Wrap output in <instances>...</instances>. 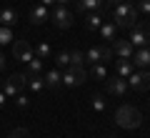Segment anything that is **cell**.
Here are the masks:
<instances>
[{"label": "cell", "instance_id": "1", "mask_svg": "<svg viewBox=\"0 0 150 138\" xmlns=\"http://www.w3.org/2000/svg\"><path fill=\"white\" fill-rule=\"evenodd\" d=\"M112 23L118 25V30H130V28L138 23V8L135 3H118L115 10H112Z\"/></svg>", "mask_w": 150, "mask_h": 138}, {"label": "cell", "instance_id": "2", "mask_svg": "<svg viewBox=\"0 0 150 138\" xmlns=\"http://www.w3.org/2000/svg\"><path fill=\"white\" fill-rule=\"evenodd\" d=\"M140 121H143V116H140V111L135 106H120L118 111H115V123H118L120 128H128V131H133V128L140 126Z\"/></svg>", "mask_w": 150, "mask_h": 138}, {"label": "cell", "instance_id": "3", "mask_svg": "<svg viewBox=\"0 0 150 138\" xmlns=\"http://www.w3.org/2000/svg\"><path fill=\"white\" fill-rule=\"evenodd\" d=\"M128 40L133 48H145L150 45V23H135L128 30Z\"/></svg>", "mask_w": 150, "mask_h": 138}, {"label": "cell", "instance_id": "4", "mask_svg": "<svg viewBox=\"0 0 150 138\" xmlns=\"http://www.w3.org/2000/svg\"><path fill=\"white\" fill-rule=\"evenodd\" d=\"M88 80V73L83 65H70V68L63 70V85L65 88H78Z\"/></svg>", "mask_w": 150, "mask_h": 138}, {"label": "cell", "instance_id": "5", "mask_svg": "<svg viewBox=\"0 0 150 138\" xmlns=\"http://www.w3.org/2000/svg\"><path fill=\"white\" fill-rule=\"evenodd\" d=\"M25 85H28V78H25V75H23V73H13L10 78L3 83V88H0V90L5 93V98H15Z\"/></svg>", "mask_w": 150, "mask_h": 138}, {"label": "cell", "instance_id": "6", "mask_svg": "<svg viewBox=\"0 0 150 138\" xmlns=\"http://www.w3.org/2000/svg\"><path fill=\"white\" fill-rule=\"evenodd\" d=\"M128 85H130L133 90H138V93L150 90V70H145V68L133 70V73L128 75Z\"/></svg>", "mask_w": 150, "mask_h": 138}, {"label": "cell", "instance_id": "7", "mask_svg": "<svg viewBox=\"0 0 150 138\" xmlns=\"http://www.w3.org/2000/svg\"><path fill=\"white\" fill-rule=\"evenodd\" d=\"M128 80L125 78H120V75H108L105 78V90L110 93V96H115V98H123L125 93H128Z\"/></svg>", "mask_w": 150, "mask_h": 138}, {"label": "cell", "instance_id": "8", "mask_svg": "<svg viewBox=\"0 0 150 138\" xmlns=\"http://www.w3.org/2000/svg\"><path fill=\"white\" fill-rule=\"evenodd\" d=\"M50 18H53V23L60 28V30L73 28V13L68 10V5H55V10L50 13Z\"/></svg>", "mask_w": 150, "mask_h": 138}, {"label": "cell", "instance_id": "9", "mask_svg": "<svg viewBox=\"0 0 150 138\" xmlns=\"http://www.w3.org/2000/svg\"><path fill=\"white\" fill-rule=\"evenodd\" d=\"M13 55H15V60H20V63H28V60L33 58V43L30 40H13Z\"/></svg>", "mask_w": 150, "mask_h": 138}, {"label": "cell", "instance_id": "10", "mask_svg": "<svg viewBox=\"0 0 150 138\" xmlns=\"http://www.w3.org/2000/svg\"><path fill=\"white\" fill-rule=\"evenodd\" d=\"M110 48H112V53L118 55V58H125V60H130V58H133V53H135V48L130 45L128 38H115Z\"/></svg>", "mask_w": 150, "mask_h": 138}, {"label": "cell", "instance_id": "11", "mask_svg": "<svg viewBox=\"0 0 150 138\" xmlns=\"http://www.w3.org/2000/svg\"><path fill=\"white\" fill-rule=\"evenodd\" d=\"M43 70H45V60L43 58H38V55H33L30 60L25 63V78H35V75H43Z\"/></svg>", "mask_w": 150, "mask_h": 138}, {"label": "cell", "instance_id": "12", "mask_svg": "<svg viewBox=\"0 0 150 138\" xmlns=\"http://www.w3.org/2000/svg\"><path fill=\"white\" fill-rule=\"evenodd\" d=\"M133 65L135 68H148L150 65V45H145V48H135V53H133Z\"/></svg>", "mask_w": 150, "mask_h": 138}, {"label": "cell", "instance_id": "13", "mask_svg": "<svg viewBox=\"0 0 150 138\" xmlns=\"http://www.w3.org/2000/svg\"><path fill=\"white\" fill-rule=\"evenodd\" d=\"M43 80H45V88H53V90H58L60 85H63V70H60V68L48 70V73L43 75Z\"/></svg>", "mask_w": 150, "mask_h": 138}, {"label": "cell", "instance_id": "14", "mask_svg": "<svg viewBox=\"0 0 150 138\" xmlns=\"http://www.w3.org/2000/svg\"><path fill=\"white\" fill-rule=\"evenodd\" d=\"M48 18H50V10L45 5H35L30 10V23H33V25H43Z\"/></svg>", "mask_w": 150, "mask_h": 138}, {"label": "cell", "instance_id": "15", "mask_svg": "<svg viewBox=\"0 0 150 138\" xmlns=\"http://www.w3.org/2000/svg\"><path fill=\"white\" fill-rule=\"evenodd\" d=\"M18 20H20V15H18L15 8H0V23H3V25L13 28Z\"/></svg>", "mask_w": 150, "mask_h": 138}, {"label": "cell", "instance_id": "16", "mask_svg": "<svg viewBox=\"0 0 150 138\" xmlns=\"http://www.w3.org/2000/svg\"><path fill=\"white\" fill-rule=\"evenodd\" d=\"M98 33H100L103 35V40H115V35H118V25H115V23L112 20H103V25L98 28Z\"/></svg>", "mask_w": 150, "mask_h": 138}, {"label": "cell", "instance_id": "17", "mask_svg": "<svg viewBox=\"0 0 150 138\" xmlns=\"http://www.w3.org/2000/svg\"><path fill=\"white\" fill-rule=\"evenodd\" d=\"M103 25V10H93V13H88V18H85V30H98V28Z\"/></svg>", "mask_w": 150, "mask_h": 138}, {"label": "cell", "instance_id": "18", "mask_svg": "<svg viewBox=\"0 0 150 138\" xmlns=\"http://www.w3.org/2000/svg\"><path fill=\"white\" fill-rule=\"evenodd\" d=\"M135 70V65H133V60H125V58H120L118 63H115V75H120V78H125L128 80V75Z\"/></svg>", "mask_w": 150, "mask_h": 138}, {"label": "cell", "instance_id": "19", "mask_svg": "<svg viewBox=\"0 0 150 138\" xmlns=\"http://www.w3.org/2000/svg\"><path fill=\"white\" fill-rule=\"evenodd\" d=\"M105 0H78V10L80 13H93V10H103Z\"/></svg>", "mask_w": 150, "mask_h": 138}, {"label": "cell", "instance_id": "20", "mask_svg": "<svg viewBox=\"0 0 150 138\" xmlns=\"http://www.w3.org/2000/svg\"><path fill=\"white\" fill-rule=\"evenodd\" d=\"M33 53H35L38 58H43V60H50V58H53V50H50V45H48L45 40L35 43V45H33Z\"/></svg>", "mask_w": 150, "mask_h": 138}, {"label": "cell", "instance_id": "21", "mask_svg": "<svg viewBox=\"0 0 150 138\" xmlns=\"http://www.w3.org/2000/svg\"><path fill=\"white\" fill-rule=\"evenodd\" d=\"M53 60H55V68H60V70L70 68V50H60V53H55Z\"/></svg>", "mask_w": 150, "mask_h": 138}, {"label": "cell", "instance_id": "22", "mask_svg": "<svg viewBox=\"0 0 150 138\" xmlns=\"http://www.w3.org/2000/svg\"><path fill=\"white\" fill-rule=\"evenodd\" d=\"M85 63H90V65H95V63H103V50H100V45L98 48H90V50H85Z\"/></svg>", "mask_w": 150, "mask_h": 138}, {"label": "cell", "instance_id": "23", "mask_svg": "<svg viewBox=\"0 0 150 138\" xmlns=\"http://www.w3.org/2000/svg\"><path fill=\"white\" fill-rule=\"evenodd\" d=\"M28 88H30L33 93H40V90L45 88V80H43V75H35V78H28Z\"/></svg>", "mask_w": 150, "mask_h": 138}, {"label": "cell", "instance_id": "24", "mask_svg": "<svg viewBox=\"0 0 150 138\" xmlns=\"http://www.w3.org/2000/svg\"><path fill=\"white\" fill-rule=\"evenodd\" d=\"M93 75H95L98 80H105L108 78V65L105 63H95L93 65Z\"/></svg>", "mask_w": 150, "mask_h": 138}, {"label": "cell", "instance_id": "25", "mask_svg": "<svg viewBox=\"0 0 150 138\" xmlns=\"http://www.w3.org/2000/svg\"><path fill=\"white\" fill-rule=\"evenodd\" d=\"M13 43V30L8 25H0V45H8Z\"/></svg>", "mask_w": 150, "mask_h": 138}, {"label": "cell", "instance_id": "26", "mask_svg": "<svg viewBox=\"0 0 150 138\" xmlns=\"http://www.w3.org/2000/svg\"><path fill=\"white\" fill-rule=\"evenodd\" d=\"M90 103H93V108H95L98 113H103V111H105V106H108V103H105V98H103L100 93H95V96L90 98Z\"/></svg>", "mask_w": 150, "mask_h": 138}, {"label": "cell", "instance_id": "27", "mask_svg": "<svg viewBox=\"0 0 150 138\" xmlns=\"http://www.w3.org/2000/svg\"><path fill=\"white\" fill-rule=\"evenodd\" d=\"M70 65H83L85 68V55L80 50H70Z\"/></svg>", "mask_w": 150, "mask_h": 138}, {"label": "cell", "instance_id": "28", "mask_svg": "<svg viewBox=\"0 0 150 138\" xmlns=\"http://www.w3.org/2000/svg\"><path fill=\"white\" fill-rule=\"evenodd\" d=\"M135 8H138V13L150 15V0H135Z\"/></svg>", "mask_w": 150, "mask_h": 138}, {"label": "cell", "instance_id": "29", "mask_svg": "<svg viewBox=\"0 0 150 138\" xmlns=\"http://www.w3.org/2000/svg\"><path fill=\"white\" fill-rule=\"evenodd\" d=\"M100 50H103V63L112 60V55H115V53H112V48H110V45H100Z\"/></svg>", "mask_w": 150, "mask_h": 138}, {"label": "cell", "instance_id": "30", "mask_svg": "<svg viewBox=\"0 0 150 138\" xmlns=\"http://www.w3.org/2000/svg\"><path fill=\"white\" fill-rule=\"evenodd\" d=\"M8 138H30V133H28V128H15Z\"/></svg>", "mask_w": 150, "mask_h": 138}, {"label": "cell", "instance_id": "31", "mask_svg": "<svg viewBox=\"0 0 150 138\" xmlns=\"http://www.w3.org/2000/svg\"><path fill=\"white\" fill-rule=\"evenodd\" d=\"M15 106H18V108H28V106H30V101H28V96H23V93H18V96H15Z\"/></svg>", "mask_w": 150, "mask_h": 138}, {"label": "cell", "instance_id": "32", "mask_svg": "<svg viewBox=\"0 0 150 138\" xmlns=\"http://www.w3.org/2000/svg\"><path fill=\"white\" fill-rule=\"evenodd\" d=\"M118 3H125V0H105V5H118ZM128 3H135V0H128Z\"/></svg>", "mask_w": 150, "mask_h": 138}, {"label": "cell", "instance_id": "33", "mask_svg": "<svg viewBox=\"0 0 150 138\" xmlns=\"http://www.w3.org/2000/svg\"><path fill=\"white\" fill-rule=\"evenodd\" d=\"M0 70H5V55L0 53Z\"/></svg>", "mask_w": 150, "mask_h": 138}, {"label": "cell", "instance_id": "34", "mask_svg": "<svg viewBox=\"0 0 150 138\" xmlns=\"http://www.w3.org/2000/svg\"><path fill=\"white\" fill-rule=\"evenodd\" d=\"M5 106V93H3V90H0V108Z\"/></svg>", "mask_w": 150, "mask_h": 138}, {"label": "cell", "instance_id": "35", "mask_svg": "<svg viewBox=\"0 0 150 138\" xmlns=\"http://www.w3.org/2000/svg\"><path fill=\"white\" fill-rule=\"evenodd\" d=\"M53 3H55V0H40V5H45V8H48V5H53Z\"/></svg>", "mask_w": 150, "mask_h": 138}, {"label": "cell", "instance_id": "36", "mask_svg": "<svg viewBox=\"0 0 150 138\" xmlns=\"http://www.w3.org/2000/svg\"><path fill=\"white\" fill-rule=\"evenodd\" d=\"M55 3H58V5H68L70 0H55Z\"/></svg>", "mask_w": 150, "mask_h": 138}, {"label": "cell", "instance_id": "37", "mask_svg": "<svg viewBox=\"0 0 150 138\" xmlns=\"http://www.w3.org/2000/svg\"><path fill=\"white\" fill-rule=\"evenodd\" d=\"M0 88H3V80H0Z\"/></svg>", "mask_w": 150, "mask_h": 138}, {"label": "cell", "instance_id": "38", "mask_svg": "<svg viewBox=\"0 0 150 138\" xmlns=\"http://www.w3.org/2000/svg\"><path fill=\"white\" fill-rule=\"evenodd\" d=\"M108 138H115V136H108Z\"/></svg>", "mask_w": 150, "mask_h": 138}]
</instances>
